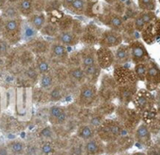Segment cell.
Returning a JSON list of instances; mask_svg holds the SVG:
<instances>
[{
	"instance_id": "cell-11",
	"label": "cell",
	"mask_w": 160,
	"mask_h": 155,
	"mask_svg": "<svg viewBox=\"0 0 160 155\" xmlns=\"http://www.w3.org/2000/svg\"><path fill=\"white\" fill-rule=\"evenodd\" d=\"M138 91V84L118 86L116 100L119 102V105L128 106V104L133 102Z\"/></svg>"
},
{
	"instance_id": "cell-30",
	"label": "cell",
	"mask_w": 160,
	"mask_h": 155,
	"mask_svg": "<svg viewBox=\"0 0 160 155\" xmlns=\"http://www.w3.org/2000/svg\"><path fill=\"white\" fill-rule=\"evenodd\" d=\"M149 62L148 63H138V64L135 65L133 70H134V72H135V75L137 77L138 81L145 82L147 71H148V64H149Z\"/></svg>"
},
{
	"instance_id": "cell-26",
	"label": "cell",
	"mask_w": 160,
	"mask_h": 155,
	"mask_svg": "<svg viewBox=\"0 0 160 155\" xmlns=\"http://www.w3.org/2000/svg\"><path fill=\"white\" fill-rule=\"evenodd\" d=\"M157 32H158V30H157V26H156V24H154V22H153V23L148 25V26L142 30V32H141L140 34H141V36H142L143 41H144L146 43L152 44V43L154 42L155 39H156Z\"/></svg>"
},
{
	"instance_id": "cell-8",
	"label": "cell",
	"mask_w": 160,
	"mask_h": 155,
	"mask_svg": "<svg viewBox=\"0 0 160 155\" xmlns=\"http://www.w3.org/2000/svg\"><path fill=\"white\" fill-rule=\"evenodd\" d=\"M123 41V35L122 32L115 31L112 29H105L102 32L98 45L100 47L112 49L122 45Z\"/></svg>"
},
{
	"instance_id": "cell-21",
	"label": "cell",
	"mask_w": 160,
	"mask_h": 155,
	"mask_svg": "<svg viewBox=\"0 0 160 155\" xmlns=\"http://www.w3.org/2000/svg\"><path fill=\"white\" fill-rule=\"evenodd\" d=\"M24 18H15V19H10L5 20L4 23V28H3V34L10 35V36H15L17 34H21L23 32V21Z\"/></svg>"
},
{
	"instance_id": "cell-36",
	"label": "cell",
	"mask_w": 160,
	"mask_h": 155,
	"mask_svg": "<svg viewBox=\"0 0 160 155\" xmlns=\"http://www.w3.org/2000/svg\"><path fill=\"white\" fill-rule=\"evenodd\" d=\"M54 151V146L50 142H46L42 147V152L45 155H49Z\"/></svg>"
},
{
	"instance_id": "cell-33",
	"label": "cell",
	"mask_w": 160,
	"mask_h": 155,
	"mask_svg": "<svg viewBox=\"0 0 160 155\" xmlns=\"http://www.w3.org/2000/svg\"><path fill=\"white\" fill-rule=\"evenodd\" d=\"M37 66H38V70L42 74H47L50 70V63L47 59H45L44 57L41 56L37 62Z\"/></svg>"
},
{
	"instance_id": "cell-25",
	"label": "cell",
	"mask_w": 160,
	"mask_h": 155,
	"mask_svg": "<svg viewBox=\"0 0 160 155\" xmlns=\"http://www.w3.org/2000/svg\"><path fill=\"white\" fill-rule=\"evenodd\" d=\"M50 117L53 119L57 124L58 125H63L68 121L69 116L65 108L61 106H53L50 109Z\"/></svg>"
},
{
	"instance_id": "cell-46",
	"label": "cell",
	"mask_w": 160,
	"mask_h": 155,
	"mask_svg": "<svg viewBox=\"0 0 160 155\" xmlns=\"http://www.w3.org/2000/svg\"><path fill=\"white\" fill-rule=\"evenodd\" d=\"M0 155H6V150H4V149L0 150Z\"/></svg>"
},
{
	"instance_id": "cell-47",
	"label": "cell",
	"mask_w": 160,
	"mask_h": 155,
	"mask_svg": "<svg viewBox=\"0 0 160 155\" xmlns=\"http://www.w3.org/2000/svg\"><path fill=\"white\" fill-rule=\"evenodd\" d=\"M117 155H130V154L127 153V152H122V153H120V154H117Z\"/></svg>"
},
{
	"instance_id": "cell-14",
	"label": "cell",
	"mask_w": 160,
	"mask_h": 155,
	"mask_svg": "<svg viewBox=\"0 0 160 155\" xmlns=\"http://www.w3.org/2000/svg\"><path fill=\"white\" fill-rule=\"evenodd\" d=\"M67 68L70 79L69 88H72V90L76 91L80 86H82L84 83L87 82L84 69L82 68V66H67Z\"/></svg>"
},
{
	"instance_id": "cell-48",
	"label": "cell",
	"mask_w": 160,
	"mask_h": 155,
	"mask_svg": "<svg viewBox=\"0 0 160 155\" xmlns=\"http://www.w3.org/2000/svg\"><path fill=\"white\" fill-rule=\"evenodd\" d=\"M31 155H39V154H37V153H32Z\"/></svg>"
},
{
	"instance_id": "cell-1",
	"label": "cell",
	"mask_w": 160,
	"mask_h": 155,
	"mask_svg": "<svg viewBox=\"0 0 160 155\" xmlns=\"http://www.w3.org/2000/svg\"><path fill=\"white\" fill-rule=\"evenodd\" d=\"M75 99L73 104L81 108L96 107L101 102L96 85L86 82L80 86L75 91Z\"/></svg>"
},
{
	"instance_id": "cell-44",
	"label": "cell",
	"mask_w": 160,
	"mask_h": 155,
	"mask_svg": "<svg viewBox=\"0 0 160 155\" xmlns=\"http://www.w3.org/2000/svg\"><path fill=\"white\" fill-rule=\"evenodd\" d=\"M28 74L31 77V78H35V77H36V72L32 69H30V70H28Z\"/></svg>"
},
{
	"instance_id": "cell-4",
	"label": "cell",
	"mask_w": 160,
	"mask_h": 155,
	"mask_svg": "<svg viewBox=\"0 0 160 155\" xmlns=\"http://www.w3.org/2000/svg\"><path fill=\"white\" fill-rule=\"evenodd\" d=\"M118 85L112 75L106 74L101 78L100 87L98 89V94L100 102L113 103L117 99Z\"/></svg>"
},
{
	"instance_id": "cell-37",
	"label": "cell",
	"mask_w": 160,
	"mask_h": 155,
	"mask_svg": "<svg viewBox=\"0 0 160 155\" xmlns=\"http://www.w3.org/2000/svg\"><path fill=\"white\" fill-rule=\"evenodd\" d=\"M147 155H160V147L158 146H151L146 152Z\"/></svg>"
},
{
	"instance_id": "cell-16",
	"label": "cell",
	"mask_w": 160,
	"mask_h": 155,
	"mask_svg": "<svg viewBox=\"0 0 160 155\" xmlns=\"http://www.w3.org/2000/svg\"><path fill=\"white\" fill-rule=\"evenodd\" d=\"M79 56L83 69L97 64V49L94 46H85L79 50Z\"/></svg>"
},
{
	"instance_id": "cell-39",
	"label": "cell",
	"mask_w": 160,
	"mask_h": 155,
	"mask_svg": "<svg viewBox=\"0 0 160 155\" xmlns=\"http://www.w3.org/2000/svg\"><path fill=\"white\" fill-rule=\"evenodd\" d=\"M74 2V0H60L61 7L65 10H69V8L72 6V4Z\"/></svg>"
},
{
	"instance_id": "cell-43",
	"label": "cell",
	"mask_w": 160,
	"mask_h": 155,
	"mask_svg": "<svg viewBox=\"0 0 160 155\" xmlns=\"http://www.w3.org/2000/svg\"><path fill=\"white\" fill-rule=\"evenodd\" d=\"M4 23H5V20L2 18V16H0V32H3Z\"/></svg>"
},
{
	"instance_id": "cell-13",
	"label": "cell",
	"mask_w": 160,
	"mask_h": 155,
	"mask_svg": "<svg viewBox=\"0 0 160 155\" xmlns=\"http://www.w3.org/2000/svg\"><path fill=\"white\" fill-rule=\"evenodd\" d=\"M145 83L147 87L146 90L151 92L157 90V88L160 86V68L152 60H151L148 64V71Z\"/></svg>"
},
{
	"instance_id": "cell-23",
	"label": "cell",
	"mask_w": 160,
	"mask_h": 155,
	"mask_svg": "<svg viewBox=\"0 0 160 155\" xmlns=\"http://www.w3.org/2000/svg\"><path fill=\"white\" fill-rule=\"evenodd\" d=\"M47 19H48L47 14L43 12H34L31 16H29L27 19V22L37 31H42V29L47 24L48 21Z\"/></svg>"
},
{
	"instance_id": "cell-24",
	"label": "cell",
	"mask_w": 160,
	"mask_h": 155,
	"mask_svg": "<svg viewBox=\"0 0 160 155\" xmlns=\"http://www.w3.org/2000/svg\"><path fill=\"white\" fill-rule=\"evenodd\" d=\"M16 6L21 17L24 19H28L34 12H36L35 0H19Z\"/></svg>"
},
{
	"instance_id": "cell-29",
	"label": "cell",
	"mask_w": 160,
	"mask_h": 155,
	"mask_svg": "<svg viewBox=\"0 0 160 155\" xmlns=\"http://www.w3.org/2000/svg\"><path fill=\"white\" fill-rule=\"evenodd\" d=\"M70 155H84V141L79 139L76 135L72 137L71 147L69 148Z\"/></svg>"
},
{
	"instance_id": "cell-27",
	"label": "cell",
	"mask_w": 160,
	"mask_h": 155,
	"mask_svg": "<svg viewBox=\"0 0 160 155\" xmlns=\"http://www.w3.org/2000/svg\"><path fill=\"white\" fill-rule=\"evenodd\" d=\"M0 13H1V16L4 20H10V19H15L21 17L17 6L11 3H7L4 6V8L0 11Z\"/></svg>"
},
{
	"instance_id": "cell-49",
	"label": "cell",
	"mask_w": 160,
	"mask_h": 155,
	"mask_svg": "<svg viewBox=\"0 0 160 155\" xmlns=\"http://www.w3.org/2000/svg\"><path fill=\"white\" fill-rule=\"evenodd\" d=\"M0 16H1V13H0Z\"/></svg>"
},
{
	"instance_id": "cell-5",
	"label": "cell",
	"mask_w": 160,
	"mask_h": 155,
	"mask_svg": "<svg viewBox=\"0 0 160 155\" xmlns=\"http://www.w3.org/2000/svg\"><path fill=\"white\" fill-rule=\"evenodd\" d=\"M132 103L135 105V109L140 115L156 108L155 97L147 90H139Z\"/></svg>"
},
{
	"instance_id": "cell-15",
	"label": "cell",
	"mask_w": 160,
	"mask_h": 155,
	"mask_svg": "<svg viewBox=\"0 0 160 155\" xmlns=\"http://www.w3.org/2000/svg\"><path fill=\"white\" fill-rule=\"evenodd\" d=\"M55 41H58L66 47H72L81 42V33L74 29L59 31L55 38Z\"/></svg>"
},
{
	"instance_id": "cell-45",
	"label": "cell",
	"mask_w": 160,
	"mask_h": 155,
	"mask_svg": "<svg viewBox=\"0 0 160 155\" xmlns=\"http://www.w3.org/2000/svg\"><path fill=\"white\" fill-rule=\"evenodd\" d=\"M130 155H147V153L144 151H136V152L131 153Z\"/></svg>"
},
{
	"instance_id": "cell-31",
	"label": "cell",
	"mask_w": 160,
	"mask_h": 155,
	"mask_svg": "<svg viewBox=\"0 0 160 155\" xmlns=\"http://www.w3.org/2000/svg\"><path fill=\"white\" fill-rule=\"evenodd\" d=\"M137 3L141 12H154L156 9V0H137Z\"/></svg>"
},
{
	"instance_id": "cell-12",
	"label": "cell",
	"mask_w": 160,
	"mask_h": 155,
	"mask_svg": "<svg viewBox=\"0 0 160 155\" xmlns=\"http://www.w3.org/2000/svg\"><path fill=\"white\" fill-rule=\"evenodd\" d=\"M103 30L93 24H90L84 27L81 35V42L86 46H94L99 44Z\"/></svg>"
},
{
	"instance_id": "cell-41",
	"label": "cell",
	"mask_w": 160,
	"mask_h": 155,
	"mask_svg": "<svg viewBox=\"0 0 160 155\" xmlns=\"http://www.w3.org/2000/svg\"><path fill=\"white\" fill-rule=\"evenodd\" d=\"M12 150L15 151V152H20V151H22V149H23V145H22L21 143H19V142H16V143L12 144Z\"/></svg>"
},
{
	"instance_id": "cell-17",
	"label": "cell",
	"mask_w": 160,
	"mask_h": 155,
	"mask_svg": "<svg viewBox=\"0 0 160 155\" xmlns=\"http://www.w3.org/2000/svg\"><path fill=\"white\" fill-rule=\"evenodd\" d=\"M114 52L112 49L100 47L97 49V64L101 70H107L114 65Z\"/></svg>"
},
{
	"instance_id": "cell-40",
	"label": "cell",
	"mask_w": 160,
	"mask_h": 155,
	"mask_svg": "<svg viewBox=\"0 0 160 155\" xmlns=\"http://www.w3.org/2000/svg\"><path fill=\"white\" fill-rule=\"evenodd\" d=\"M8 50V43L6 41H0V53L4 54Z\"/></svg>"
},
{
	"instance_id": "cell-35",
	"label": "cell",
	"mask_w": 160,
	"mask_h": 155,
	"mask_svg": "<svg viewBox=\"0 0 160 155\" xmlns=\"http://www.w3.org/2000/svg\"><path fill=\"white\" fill-rule=\"evenodd\" d=\"M54 84V78L53 76L49 73L43 74L41 79V86L43 89H51Z\"/></svg>"
},
{
	"instance_id": "cell-32",
	"label": "cell",
	"mask_w": 160,
	"mask_h": 155,
	"mask_svg": "<svg viewBox=\"0 0 160 155\" xmlns=\"http://www.w3.org/2000/svg\"><path fill=\"white\" fill-rule=\"evenodd\" d=\"M66 87L65 86H56L50 91V98L53 101H60L66 95Z\"/></svg>"
},
{
	"instance_id": "cell-2",
	"label": "cell",
	"mask_w": 160,
	"mask_h": 155,
	"mask_svg": "<svg viewBox=\"0 0 160 155\" xmlns=\"http://www.w3.org/2000/svg\"><path fill=\"white\" fill-rule=\"evenodd\" d=\"M128 134L131 133H129L116 119H107L97 128V136L105 144L113 143Z\"/></svg>"
},
{
	"instance_id": "cell-20",
	"label": "cell",
	"mask_w": 160,
	"mask_h": 155,
	"mask_svg": "<svg viewBox=\"0 0 160 155\" xmlns=\"http://www.w3.org/2000/svg\"><path fill=\"white\" fill-rule=\"evenodd\" d=\"M49 51L51 53V56L55 59H57L59 63H61L63 65H67L69 56H70L68 47H66L65 45H63L58 41H54L50 45Z\"/></svg>"
},
{
	"instance_id": "cell-6",
	"label": "cell",
	"mask_w": 160,
	"mask_h": 155,
	"mask_svg": "<svg viewBox=\"0 0 160 155\" xmlns=\"http://www.w3.org/2000/svg\"><path fill=\"white\" fill-rule=\"evenodd\" d=\"M98 18L103 25L108 27V29H112V30L119 31L122 33L126 24L123 17L116 12H109L107 13H102L98 15Z\"/></svg>"
},
{
	"instance_id": "cell-28",
	"label": "cell",
	"mask_w": 160,
	"mask_h": 155,
	"mask_svg": "<svg viewBox=\"0 0 160 155\" xmlns=\"http://www.w3.org/2000/svg\"><path fill=\"white\" fill-rule=\"evenodd\" d=\"M84 71H85V74H86L87 82L96 85L98 80H99V77L101 75V71H102V70L98 66V64L84 69Z\"/></svg>"
},
{
	"instance_id": "cell-9",
	"label": "cell",
	"mask_w": 160,
	"mask_h": 155,
	"mask_svg": "<svg viewBox=\"0 0 160 155\" xmlns=\"http://www.w3.org/2000/svg\"><path fill=\"white\" fill-rule=\"evenodd\" d=\"M128 44L131 52V59L135 65L138 63H148L152 60L147 48L142 41L137 40Z\"/></svg>"
},
{
	"instance_id": "cell-7",
	"label": "cell",
	"mask_w": 160,
	"mask_h": 155,
	"mask_svg": "<svg viewBox=\"0 0 160 155\" xmlns=\"http://www.w3.org/2000/svg\"><path fill=\"white\" fill-rule=\"evenodd\" d=\"M112 76L118 86H124V85L138 83V79L135 75L134 70L130 69L127 66L114 67Z\"/></svg>"
},
{
	"instance_id": "cell-3",
	"label": "cell",
	"mask_w": 160,
	"mask_h": 155,
	"mask_svg": "<svg viewBox=\"0 0 160 155\" xmlns=\"http://www.w3.org/2000/svg\"><path fill=\"white\" fill-rule=\"evenodd\" d=\"M115 113L117 116L116 119L129 133L134 134L136 129L142 121L141 115L136 109H132L123 105L117 106Z\"/></svg>"
},
{
	"instance_id": "cell-38",
	"label": "cell",
	"mask_w": 160,
	"mask_h": 155,
	"mask_svg": "<svg viewBox=\"0 0 160 155\" xmlns=\"http://www.w3.org/2000/svg\"><path fill=\"white\" fill-rule=\"evenodd\" d=\"M52 134H53V131L50 127H45L42 131V135L45 138H50L52 136Z\"/></svg>"
},
{
	"instance_id": "cell-18",
	"label": "cell",
	"mask_w": 160,
	"mask_h": 155,
	"mask_svg": "<svg viewBox=\"0 0 160 155\" xmlns=\"http://www.w3.org/2000/svg\"><path fill=\"white\" fill-rule=\"evenodd\" d=\"M105 153L106 144L98 136L84 142V155H104Z\"/></svg>"
},
{
	"instance_id": "cell-19",
	"label": "cell",
	"mask_w": 160,
	"mask_h": 155,
	"mask_svg": "<svg viewBox=\"0 0 160 155\" xmlns=\"http://www.w3.org/2000/svg\"><path fill=\"white\" fill-rule=\"evenodd\" d=\"M114 67L117 66H126L129 62H132L131 59V52L129 44H122L116 48L114 51Z\"/></svg>"
},
{
	"instance_id": "cell-10",
	"label": "cell",
	"mask_w": 160,
	"mask_h": 155,
	"mask_svg": "<svg viewBox=\"0 0 160 155\" xmlns=\"http://www.w3.org/2000/svg\"><path fill=\"white\" fill-rule=\"evenodd\" d=\"M133 136H134L135 144L139 146V148H149L152 146V133L151 129L149 128V126L146 123L141 121V123L136 129Z\"/></svg>"
},
{
	"instance_id": "cell-42",
	"label": "cell",
	"mask_w": 160,
	"mask_h": 155,
	"mask_svg": "<svg viewBox=\"0 0 160 155\" xmlns=\"http://www.w3.org/2000/svg\"><path fill=\"white\" fill-rule=\"evenodd\" d=\"M105 2H106V3H108V5H112V6H114V5H116L117 3H119V2H120V0H105Z\"/></svg>"
},
{
	"instance_id": "cell-22",
	"label": "cell",
	"mask_w": 160,
	"mask_h": 155,
	"mask_svg": "<svg viewBox=\"0 0 160 155\" xmlns=\"http://www.w3.org/2000/svg\"><path fill=\"white\" fill-rule=\"evenodd\" d=\"M75 135L79 139L86 142L97 136V129L90 124H78L75 131Z\"/></svg>"
},
{
	"instance_id": "cell-34",
	"label": "cell",
	"mask_w": 160,
	"mask_h": 155,
	"mask_svg": "<svg viewBox=\"0 0 160 155\" xmlns=\"http://www.w3.org/2000/svg\"><path fill=\"white\" fill-rule=\"evenodd\" d=\"M37 32L38 31L34 27H32L28 22H24V24H23V34L26 38H28V39L35 38Z\"/></svg>"
}]
</instances>
